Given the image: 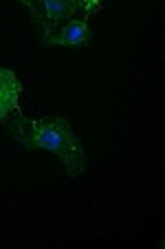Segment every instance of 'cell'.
Segmentation results:
<instances>
[{
	"instance_id": "obj_1",
	"label": "cell",
	"mask_w": 165,
	"mask_h": 249,
	"mask_svg": "<svg viewBox=\"0 0 165 249\" xmlns=\"http://www.w3.org/2000/svg\"><path fill=\"white\" fill-rule=\"evenodd\" d=\"M14 137L24 148H44L62 157L66 170L75 177L86 165V152L80 143L77 135L73 132L71 124L64 117L47 115L42 119H24L16 115L14 119Z\"/></svg>"
},
{
	"instance_id": "obj_2",
	"label": "cell",
	"mask_w": 165,
	"mask_h": 249,
	"mask_svg": "<svg viewBox=\"0 0 165 249\" xmlns=\"http://www.w3.org/2000/svg\"><path fill=\"white\" fill-rule=\"evenodd\" d=\"M99 11V0H82L80 7L64 20L55 22L53 27L44 29V44H64V47H82L93 38V29L88 20Z\"/></svg>"
},
{
	"instance_id": "obj_3",
	"label": "cell",
	"mask_w": 165,
	"mask_h": 249,
	"mask_svg": "<svg viewBox=\"0 0 165 249\" xmlns=\"http://www.w3.org/2000/svg\"><path fill=\"white\" fill-rule=\"evenodd\" d=\"M80 2L82 0H40V2L24 0V9L31 14L33 22L42 24V29H47L64 20L66 16H71L80 7Z\"/></svg>"
},
{
	"instance_id": "obj_4",
	"label": "cell",
	"mask_w": 165,
	"mask_h": 249,
	"mask_svg": "<svg viewBox=\"0 0 165 249\" xmlns=\"http://www.w3.org/2000/svg\"><path fill=\"white\" fill-rule=\"evenodd\" d=\"M22 90L11 69H0V119L18 113V95Z\"/></svg>"
}]
</instances>
